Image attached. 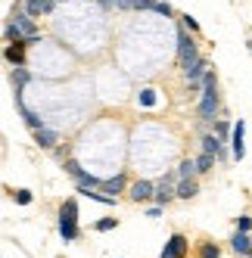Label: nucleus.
I'll list each match as a JSON object with an SVG mask.
<instances>
[{
  "mask_svg": "<svg viewBox=\"0 0 252 258\" xmlns=\"http://www.w3.org/2000/svg\"><path fill=\"white\" fill-rule=\"evenodd\" d=\"M218 112V84H215V72H206L203 78V100H200V118L212 121Z\"/></svg>",
  "mask_w": 252,
  "mask_h": 258,
  "instance_id": "1",
  "label": "nucleus"
},
{
  "mask_svg": "<svg viewBox=\"0 0 252 258\" xmlns=\"http://www.w3.org/2000/svg\"><path fill=\"white\" fill-rule=\"evenodd\" d=\"M59 236L66 243L78 236V202L75 199H66V206L59 209Z\"/></svg>",
  "mask_w": 252,
  "mask_h": 258,
  "instance_id": "2",
  "label": "nucleus"
},
{
  "mask_svg": "<svg viewBox=\"0 0 252 258\" xmlns=\"http://www.w3.org/2000/svg\"><path fill=\"white\" fill-rule=\"evenodd\" d=\"M177 59H181V66H184V72L200 59V50H196V44L187 38V31H181L177 34Z\"/></svg>",
  "mask_w": 252,
  "mask_h": 258,
  "instance_id": "3",
  "label": "nucleus"
},
{
  "mask_svg": "<svg viewBox=\"0 0 252 258\" xmlns=\"http://www.w3.org/2000/svg\"><path fill=\"white\" fill-rule=\"evenodd\" d=\"M184 252H187V239L181 233H174L168 243H165V249L159 252V258H184Z\"/></svg>",
  "mask_w": 252,
  "mask_h": 258,
  "instance_id": "4",
  "label": "nucleus"
},
{
  "mask_svg": "<svg viewBox=\"0 0 252 258\" xmlns=\"http://www.w3.org/2000/svg\"><path fill=\"white\" fill-rule=\"evenodd\" d=\"M131 199H137V202H147V199H156V187L150 180H137L134 187H131Z\"/></svg>",
  "mask_w": 252,
  "mask_h": 258,
  "instance_id": "5",
  "label": "nucleus"
},
{
  "mask_svg": "<svg viewBox=\"0 0 252 258\" xmlns=\"http://www.w3.org/2000/svg\"><path fill=\"white\" fill-rule=\"evenodd\" d=\"M16 109H19V115L25 118V124L31 127V131H41V127H44V121H41V118H38V115H34V112H31V109H28V106H25V103L19 100V94H16Z\"/></svg>",
  "mask_w": 252,
  "mask_h": 258,
  "instance_id": "6",
  "label": "nucleus"
},
{
  "mask_svg": "<svg viewBox=\"0 0 252 258\" xmlns=\"http://www.w3.org/2000/svg\"><path fill=\"white\" fill-rule=\"evenodd\" d=\"M34 143H38L41 150H53V146L59 143V134L50 131V127H41V131H34Z\"/></svg>",
  "mask_w": 252,
  "mask_h": 258,
  "instance_id": "7",
  "label": "nucleus"
},
{
  "mask_svg": "<svg viewBox=\"0 0 252 258\" xmlns=\"http://www.w3.org/2000/svg\"><path fill=\"white\" fill-rule=\"evenodd\" d=\"M243 134H246V124L243 121H237V124H233V159H243L246 156V143H243Z\"/></svg>",
  "mask_w": 252,
  "mask_h": 258,
  "instance_id": "8",
  "label": "nucleus"
},
{
  "mask_svg": "<svg viewBox=\"0 0 252 258\" xmlns=\"http://www.w3.org/2000/svg\"><path fill=\"white\" fill-rule=\"evenodd\" d=\"M230 249L237 252V255H252V239H249V233L237 230V233H233V239H230Z\"/></svg>",
  "mask_w": 252,
  "mask_h": 258,
  "instance_id": "9",
  "label": "nucleus"
},
{
  "mask_svg": "<svg viewBox=\"0 0 252 258\" xmlns=\"http://www.w3.org/2000/svg\"><path fill=\"white\" fill-rule=\"evenodd\" d=\"M53 7H56V0H25V10H28V16H44V13H50Z\"/></svg>",
  "mask_w": 252,
  "mask_h": 258,
  "instance_id": "10",
  "label": "nucleus"
},
{
  "mask_svg": "<svg viewBox=\"0 0 252 258\" xmlns=\"http://www.w3.org/2000/svg\"><path fill=\"white\" fill-rule=\"evenodd\" d=\"M203 153H209V156H224L221 140L215 137V134H206V137H203Z\"/></svg>",
  "mask_w": 252,
  "mask_h": 258,
  "instance_id": "11",
  "label": "nucleus"
},
{
  "mask_svg": "<svg viewBox=\"0 0 252 258\" xmlns=\"http://www.w3.org/2000/svg\"><path fill=\"white\" fill-rule=\"evenodd\" d=\"M103 193H109V196H118L121 190H124V177L121 174H115V177H109V180H103V187H100Z\"/></svg>",
  "mask_w": 252,
  "mask_h": 258,
  "instance_id": "12",
  "label": "nucleus"
},
{
  "mask_svg": "<svg viewBox=\"0 0 252 258\" xmlns=\"http://www.w3.org/2000/svg\"><path fill=\"white\" fill-rule=\"evenodd\" d=\"M22 47H25L22 41H16V44H10V47L4 50V56H7L10 62H16V66H22Z\"/></svg>",
  "mask_w": 252,
  "mask_h": 258,
  "instance_id": "13",
  "label": "nucleus"
},
{
  "mask_svg": "<svg viewBox=\"0 0 252 258\" xmlns=\"http://www.w3.org/2000/svg\"><path fill=\"white\" fill-rule=\"evenodd\" d=\"M177 196H181V199L196 196V183H193V177H181V183H177Z\"/></svg>",
  "mask_w": 252,
  "mask_h": 258,
  "instance_id": "14",
  "label": "nucleus"
},
{
  "mask_svg": "<svg viewBox=\"0 0 252 258\" xmlns=\"http://www.w3.org/2000/svg\"><path fill=\"white\" fill-rule=\"evenodd\" d=\"M28 78H31V75H28V69H22V66H16V69H13V87H16V90H22V87L28 84Z\"/></svg>",
  "mask_w": 252,
  "mask_h": 258,
  "instance_id": "15",
  "label": "nucleus"
},
{
  "mask_svg": "<svg viewBox=\"0 0 252 258\" xmlns=\"http://www.w3.org/2000/svg\"><path fill=\"white\" fill-rule=\"evenodd\" d=\"M196 171H200V168H196V159H184L181 168H177V174H181V177H193Z\"/></svg>",
  "mask_w": 252,
  "mask_h": 258,
  "instance_id": "16",
  "label": "nucleus"
},
{
  "mask_svg": "<svg viewBox=\"0 0 252 258\" xmlns=\"http://www.w3.org/2000/svg\"><path fill=\"white\" fill-rule=\"evenodd\" d=\"M227 134H233V127L227 121H215V137L218 140H227Z\"/></svg>",
  "mask_w": 252,
  "mask_h": 258,
  "instance_id": "17",
  "label": "nucleus"
},
{
  "mask_svg": "<svg viewBox=\"0 0 252 258\" xmlns=\"http://www.w3.org/2000/svg\"><path fill=\"white\" fill-rule=\"evenodd\" d=\"M212 165H215V156H209V153H203L200 159H196V168H200V171H209Z\"/></svg>",
  "mask_w": 252,
  "mask_h": 258,
  "instance_id": "18",
  "label": "nucleus"
},
{
  "mask_svg": "<svg viewBox=\"0 0 252 258\" xmlns=\"http://www.w3.org/2000/svg\"><path fill=\"white\" fill-rule=\"evenodd\" d=\"M97 230H100V233L115 230V218H100V221H97Z\"/></svg>",
  "mask_w": 252,
  "mask_h": 258,
  "instance_id": "19",
  "label": "nucleus"
},
{
  "mask_svg": "<svg viewBox=\"0 0 252 258\" xmlns=\"http://www.w3.org/2000/svg\"><path fill=\"white\" fill-rule=\"evenodd\" d=\"M66 171H69V174H72V177H75V180H78V177H81V174H84V171H81V165H78V162H72V159H69V162H66Z\"/></svg>",
  "mask_w": 252,
  "mask_h": 258,
  "instance_id": "20",
  "label": "nucleus"
},
{
  "mask_svg": "<svg viewBox=\"0 0 252 258\" xmlns=\"http://www.w3.org/2000/svg\"><path fill=\"white\" fill-rule=\"evenodd\" d=\"M218 255H221V249L215 246V243H206L203 246V258H218Z\"/></svg>",
  "mask_w": 252,
  "mask_h": 258,
  "instance_id": "21",
  "label": "nucleus"
},
{
  "mask_svg": "<svg viewBox=\"0 0 252 258\" xmlns=\"http://www.w3.org/2000/svg\"><path fill=\"white\" fill-rule=\"evenodd\" d=\"M156 4H159V0H134V10H156Z\"/></svg>",
  "mask_w": 252,
  "mask_h": 258,
  "instance_id": "22",
  "label": "nucleus"
},
{
  "mask_svg": "<svg viewBox=\"0 0 252 258\" xmlns=\"http://www.w3.org/2000/svg\"><path fill=\"white\" fill-rule=\"evenodd\" d=\"M237 230H243V233H249V230H252V218H249V215L237 218Z\"/></svg>",
  "mask_w": 252,
  "mask_h": 258,
  "instance_id": "23",
  "label": "nucleus"
},
{
  "mask_svg": "<svg viewBox=\"0 0 252 258\" xmlns=\"http://www.w3.org/2000/svg\"><path fill=\"white\" fill-rule=\"evenodd\" d=\"M16 202H19V206H28V202H31V190H16Z\"/></svg>",
  "mask_w": 252,
  "mask_h": 258,
  "instance_id": "24",
  "label": "nucleus"
},
{
  "mask_svg": "<svg viewBox=\"0 0 252 258\" xmlns=\"http://www.w3.org/2000/svg\"><path fill=\"white\" fill-rule=\"evenodd\" d=\"M181 25H187L190 31H196V28H200V22H196V19H193L190 13H187V16H181Z\"/></svg>",
  "mask_w": 252,
  "mask_h": 258,
  "instance_id": "25",
  "label": "nucleus"
},
{
  "mask_svg": "<svg viewBox=\"0 0 252 258\" xmlns=\"http://www.w3.org/2000/svg\"><path fill=\"white\" fill-rule=\"evenodd\" d=\"M153 13H159V16H171V7H168V4H162V0H159Z\"/></svg>",
  "mask_w": 252,
  "mask_h": 258,
  "instance_id": "26",
  "label": "nucleus"
},
{
  "mask_svg": "<svg viewBox=\"0 0 252 258\" xmlns=\"http://www.w3.org/2000/svg\"><path fill=\"white\" fill-rule=\"evenodd\" d=\"M118 10H134V0H115Z\"/></svg>",
  "mask_w": 252,
  "mask_h": 258,
  "instance_id": "27",
  "label": "nucleus"
},
{
  "mask_svg": "<svg viewBox=\"0 0 252 258\" xmlns=\"http://www.w3.org/2000/svg\"><path fill=\"white\" fill-rule=\"evenodd\" d=\"M147 215H150V218H159V215H162V206H153V209H147Z\"/></svg>",
  "mask_w": 252,
  "mask_h": 258,
  "instance_id": "28",
  "label": "nucleus"
},
{
  "mask_svg": "<svg viewBox=\"0 0 252 258\" xmlns=\"http://www.w3.org/2000/svg\"><path fill=\"white\" fill-rule=\"evenodd\" d=\"M100 4H103V7H112V4H115V0H100Z\"/></svg>",
  "mask_w": 252,
  "mask_h": 258,
  "instance_id": "29",
  "label": "nucleus"
}]
</instances>
